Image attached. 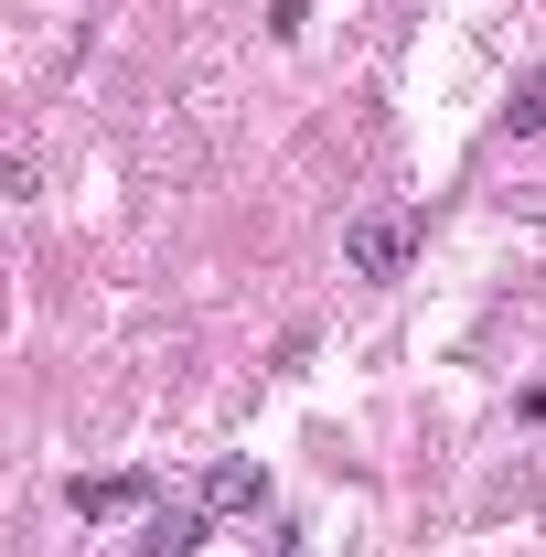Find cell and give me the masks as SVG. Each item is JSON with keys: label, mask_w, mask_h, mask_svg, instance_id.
Instances as JSON below:
<instances>
[{"label": "cell", "mask_w": 546, "mask_h": 557, "mask_svg": "<svg viewBox=\"0 0 546 557\" xmlns=\"http://www.w3.org/2000/svg\"><path fill=\"white\" fill-rule=\"evenodd\" d=\"M504 129H514V139H536V129H546V65H536V75H514V108H504Z\"/></svg>", "instance_id": "5b68a950"}, {"label": "cell", "mask_w": 546, "mask_h": 557, "mask_svg": "<svg viewBox=\"0 0 546 557\" xmlns=\"http://www.w3.org/2000/svg\"><path fill=\"white\" fill-rule=\"evenodd\" d=\"M418 236H429V214H418V205H375V214L343 225V269H353V278H408Z\"/></svg>", "instance_id": "6da1fadb"}, {"label": "cell", "mask_w": 546, "mask_h": 557, "mask_svg": "<svg viewBox=\"0 0 546 557\" xmlns=\"http://www.w3.org/2000/svg\"><path fill=\"white\" fill-rule=\"evenodd\" d=\"M269 504V472L258 461H214L204 472V515H258Z\"/></svg>", "instance_id": "3957f363"}, {"label": "cell", "mask_w": 546, "mask_h": 557, "mask_svg": "<svg viewBox=\"0 0 546 557\" xmlns=\"http://www.w3.org/2000/svg\"><path fill=\"white\" fill-rule=\"evenodd\" d=\"M139 504H150V483H139V472H108V483H75V515H86V525H97V515H139Z\"/></svg>", "instance_id": "277c9868"}, {"label": "cell", "mask_w": 546, "mask_h": 557, "mask_svg": "<svg viewBox=\"0 0 546 557\" xmlns=\"http://www.w3.org/2000/svg\"><path fill=\"white\" fill-rule=\"evenodd\" d=\"M194 547H204V504H150L139 557H194Z\"/></svg>", "instance_id": "7a4b0ae2"}]
</instances>
